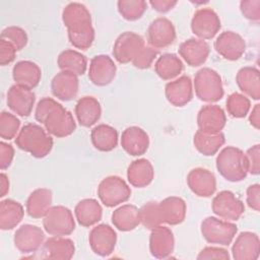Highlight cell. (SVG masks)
I'll use <instances>...</instances> for the list:
<instances>
[{
    "mask_svg": "<svg viewBox=\"0 0 260 260\" xmlns=\"http://www.w3.org/2000/svg\"><path fill=\"white\" fill-rule=\"evenodd\" d=\"M9 191V180L4 173L0 174V197H4Z\"/></svg>",
    "mask_w": 260,
    "mask_h": 260,
    "instance_id": "9f6ffc18",
    "label": "cell"
},
{
    "mask_svg": "<svg viewBox=\"0 0 260 260\" xmlns=\"http://www.w3.org/2000/svg\"><path fill=\"white\" fill-rule=\"evenodd\" d=\"M190 190L199 197H210L216 190V180L210 171L203 168L191 170L187 176Z\"/></svg>",
    "mask_w": 260,
    "mask_h": 260,
    "instance_id": "ffe728a7",
    "label": "cell"
},
{
    "mask_svg": "<svg viewBox=\"0 0 260 260\" xmlns=\"http://www.w3.org/2000/svg\"><path fill=\"white\" fill-rule=\"evenodd\" d=\"M112 222L121 232L134 230L139 223V209L132 204H124L114 210Z\"/></svg>",
    "mask_w": 260,
    "mask_h": 260,
    "instance_id": "d590c367",
    "label": "cell"
},
{
    "mask_svg": "<svg viewBox=\"0 0 260 260\" xmlns=\"http://www.w3.org/2000/svg\"><path fill=\"white\" fill-rule=\"evenodd\" d=\"M61 71L71 72L77 76L83 75L87 69V59L80 52L75 50L62 51L57 59Z\"/></svg>",
    "mask_w": 260,
    "mask_h": 260,
    "instance_id": "74e56055",
    "label": "cell"
},
{
    "mask_svg": "<svg viewBox=\"0 0 260 260\" xmlns=\"http://www.w3.org/2000/svg\"><path fill=\"white\" fill-rule=\"evenodd\" d=\"M218 173L230 182H240L248 175L245 153L235 146H226L217 154L215 160Z\"/></svg>",
    "mask_w": 260,
    "mask_h": 260,
    "instance_id": "7a4b0ae2",
    "label": "cell"
},
{
    "mask_svg": "<svg viewBox=\"0 0 260 260\" xmlns=\"http://www.w3.org/2000/svg\"><path fill=\"white\" fill-rule=\"evenodd\" d=\"M240 10L247 19L254 22L260 20V0L241 1Z\"/></svg>",
    "mask_w": 260,
    "mask_h": 260,
    "instance_id": "c3c4849f",
    "label": "cell"
},
{
    "mask_svg": "<svg viewBox=\"0 0 260 260\" xmlns=\"http://www.w3.org/2000/svg\"><path fill=\"white\" fill-rule=\"evenodd\" d=\"M154 178V170L151 162L146 158L133 160L127 169V179L130 185L136 188L148 186Z\"/></svg>",
    "mask_w": 260,
    "mask_h": 260,
    "instance_id": "f546056e",
    "label": "cell"
},
{
    "mask_svg": "<svg viewBox=\"0 0 260 260\" xmlns=\"http://www.w3.org/2000/svg\"><path fill=\"white\" fill-rule=\"evenodd\" d=\"M179 55L191 67H198L205 63L208 58L209 45L200 39H188L179 47Z\"/></svg>",
    "mask_w": 260,
    "mask_h": 260,
    "instance_id": "603a6c76",
    "label": "cell"
},
{
    "mask_svg": "<svg viewBox=\"0 0 260 260\" xmlns=\"http://www.w3.org/2000/svg\"><path fill=\"white\" fill-rule=\"evenodd\" d=\"M226 116L224 111L217 105L203 106L197 114L199 130L207 133H218L224 128Z\"/></svg>",
    "mask_w": 260,
    "mask_h": 260,
    "instance_id": "d6986e66",
    "label": "cell"
},
{
    "mask_svg": "<svg viewBox=\"0 0 260 260\" xmlns=\"http://www.w3.org/2000/svg\"><path fill=\"white\" fill-rule=\"evenodd\" d=\"M193 85L196 96L205 103H216L222 99L224 93L220 75L208 67L196 72Z\"/></svg>",
    "mask_w": 260,
    "mask_h": 260,
    "instance_id": "3957f363",
    "label": "cell"
},
{
    "mask_svg": "<svg viewBox=\"0 0 260 260\" xmlns=\"http://www.w3.org/2000/svg\"><path fill=\"white\" fill-rule=\"evenodd\" d=\"M88 242L91 250L96 255L106 257L114 252L117 243V234L109 224L101 223L91 229Z\"/></svg>",
    "mask_w": 260,
    "mask_h": 260,
    "instance_id": "7c38bea8",
    "label": "cell"
},
{
    "mask_svg": "<svg viewBox=\"0 0 260 260\" xmlns=\"http://www.w3.org/2000/svg\"><path fill=\"white\" fill-rule=\"evenodd\" d=\"M184 65L182 60L173 53L161 55L154 64V70L157 76L164 80H172L179 76L183 71Z\"/></svg>",
    "mask_w": 260,
    "mask_h": 260,
    "instance_id": "f35d334b",
    "label": "cell"
},
{
    "mask_svg": "<svg viewBox=\"0 0 260 260\" xmlns=\"http://www.w3.org/2000/svg\"><path fill=\"white\" fill-rule=\"evenodd\" d=\"M248 173L251 175H259L260 173V145L255 144L245 152Z\"/></svg>",
    "mask_w": 260,
    "mask_h": 260,
    "instance_id": "7dc6e473",
    "label": "cell"
},
{
    "mask_svg": "<svg viewBox=\"0 0 260 260\" xmlns=\"http://www.w3.org/2000/svg\"><path fill=\"white\" fill-rule=\"evenodd\" d=\"M68 39L70 44L76 49L87 50L94 41V29L91 27L80 34H68Z\"/></svg>",
    "mask_w": 260,
    "mask_h": 260,
    "instance_id": "bcb514c9",
    "label": "cell"
},
{
    "mask_svg": "<svg viewBox=\"0 0 260 260\" xmlns=\"http://www.w3.org/2000/svg\"><path fill=\"white\" fill-rule=\"evenodd\" d=\"M117 7L120 15L124 19L134 21L144 14L147 3L143 0H119Z\"/></svg>",
    "mask_w": 260,
    "mask_h": 260,
    "instance_id": "ab89813d",
    "label": "cell"
},
{
    "mask_svg": "<svg viewBox=\"0 0 260 260\" xmlns=\"http://www.w3.org/2000/svg\"><path fill=\"white\" fill-rule=\"evenodd\" d=\"M14 157V148L11 144H8L4 141L0 142V169H7Z\"/></svg>",
    "mask_w": 260,
    "mask_h": 260,
    "instance_id": "816d5d0a",
    "label": "cell"
},
{
    "mask_svg": "<svg viewBox=\"0 0 260 260\" xmlns=\"http://www.w3.org/2000/svg\"><path fill=\"white\" fill-rule=\"evenodd\" d=\"M176 40L173 22L166 17H157L151 21L147 29V41L150 47L161 49L172 45Z\"/></svg>",
    "mask_w": 260,
    "mask_h": 260,
    "instance_id": "5bb4252c",
    "label": "cell"
},
{
    "mask_svg": "<svg viewBox=\"0 0 260 260\" xmlns=\"http://www.w3.org/2000/svg\"><path fill=\"white\" fill-rule=\"evenodd\" d=\"M42 124L49 134L59 138L71 135L76 128L72 114L57 102L46 115Z\"/></svg>",
    "mask_w": 260,
    "mask_h": 260,
    "instance_id": "5b68a950",
    "label": "cell"
},
{
    "mask_svg": "<svg viewBox=\"0 0 260 260\" xmlns=\"http://www.w3.org/2000/svg\"><path fill=\"white\" fill-rule=\"evenodd\" d=\"M6 102L13 113L20 117H27L35 106L36 94L29 88L14 84L7 91Z\"/></svg>",
    "mask_w": 260,
    "mask_h": 260,
    "instance_id": "2e32d148",
    "label": "cell"
},
{
    "mask_svg": "<svg viewBox=\"0 0 260 260\" xmlns=\"http://www.w3.org/2000/svg\"><path fill=\"white\" fill-rule=\"evenodd\" d=\"M20 121L16 116L8 112H2L0 115V136L2 139L10 140L14 138L19 130Z\"/></svg>",
    "mask_w": 260,
    "mask_h": 260,
    "instance_id": "7bdbcfd3",
    "label": "cell"
},
{
    "mask_svg": "<svg viewBox=\"0 0 260 260\" xmlns=\"http://www.w3.org/2000/svg\"><path fill=\"white\" fill-rule=\"evenodd\" d=\"M44 231L34 224H23L16 230L13 237L14 246L21 253H34L44 244Z\"/></svg>",
    "mask_w": 260,
    "mask_h": 260,
    "instance_id": "4fadbf2b",
    "label": "cell"
},
{
    "mask_svg": "<svg viewBox=\"0 0 260 260\" xmlns=\"http://www.w3.org/2000/svg\"><path fill=\"white\" fill-rule=\"evenodd\" d=\"M214 49L222 58L229 61H236L245 53L246 42L239 34L226 30L216 38Z\"/></svg>",
    "mask_w": 260,
    "mask_h": 260,
    "instance_id": "9a60e30c",
    "label": "cell"
},
{
    "mask_svg": "<svg viewBox=\"0 0 260 260\" xmlns=\"http://www.w3.org/2000/svg\"><path fill=\"white\" fill-rule=\"evenodd\" d=\"M16 49L12 44L6 40H0V64L2 66L8 65L15 59Z\"/></svg>",
    "mask_w": 260,
    "mask_h": 260,
    "instance_id": "f907efd6",
    "label": "cell"
},
{
    "mask_svg": "<svg viewBox=\"0 0 260 260\" xmlns=\"http://www.w3.org/2000/svg\"><path fill=\"white\" fill-rule=\"evenodd\" d=\"M198 260H206V259H222L229 260L230 254L229 252L219 247H205L203 248L199 254L197 255Z\"/></svg>",
    "mask_w": 260,
    "mask_h": 260,
    "instance_id": "681fc988",
    "label": "cell"
},
{
    "mask_svg": "<svg viewBox=\"0 0 260 260\" xmlns=\"http://www.w3.org/2000/svg\"><path fill=\"white\" fill-rule=\"evenodd\" d=\"M177 1H173V0H151L149 1V4L151 5V7L159 12V13H166L170 10H172L176 5H177Z\"/></svg>",
    "mask_w": 260,
    "mask_h": 260,
    "instance_id": "db71d44e",
    "label": "cell"
},
{
    "mask_svg": "<svg viewBox=\"0 0 260 260\" xmlns=\"http://www.w3.org/2000/svg\"><path fill=\"white\" fill-rule=\"evenodd\" d=\"M165 94L168 102L175 107L186 106L193 98L192 80L187 75L170 81L166 84Z\"/></svg>",
    "mask_w": 260,
    "mask_h": 260,
    "instance_id": "44dd1931",
    "label": "cell"
},
{
    "mask_svg": "<svg viewBox=\"0 0 260 260\" xmlns=\"http://www.w3.org/2000/svg\"><path fill=\"white\" fill-rule=\"evenodd\" d=\"M211 208L215 215L229 221L238 220L245 211L244 203L229 190L220 191L214 196Z\"/></svg>",
    "mask_w": 260,
    "mask_h": 260,
    "instance_id": "ba28073f",
    "label": "cell"
},
{
    "mask_svg": "<svg viewBox=\"0 0 260 260\" xmlns=\"http://www.w3.org/2000/svg\"><path fill=\"white\" fill-rule=\"evenodd\" d=\"M158 52L156 49L150 46H144L131 63L138 69H147L151 66Z\"/></svg>",
    "mask_w": 260,
    "mask_h": 260,
    "instance_id": "f6af8a7d",
    "label": "cell"
},
{
    "mask_svg": "<svg viewBox=\"0 0 260 260\" xmlns=\"http://www.w3.org/2000/svg\"><path fill=\"white\" fill-rule=\"evenodd\" d=\"M22 205L13 200L5 199L0 202V229L8 231L14 229L23 218Z\"/></svg>",
    "mask_w": 260,
    "mask_h": 260,
    "instance_id": "e575fe53",
    "label": "cell"
},
{
    "mask_svg": "<svg viewBox=\"0 0 260 260\" xmlns=\"http://www.w3.org/2000/svg\"><path fill=\"white\" fill-rule=\"evenodd\" d=\"M90 139L98 150L111 151L118 144V132L110 125L100 124L91 130Z\"/></svg>",
    "mask_w": 260,
    "mask_h": 260,
    "instance_id": "8d00e7d4",
    "label": "cell"
},
{
    "mask_svg": "<svg viewBox=\"0 0 260 260\" xmlns=\"http://www.w3.org/2000/svg\"><path fill=\"white\" fill-rule=\"evenodd\" d=\"M1 39L12 44L16 51L22 50L26 46L28 40L26 31L23 28L15 25L5 27L1 32Z\"/></svg>",
    "mask_w": 260,
    "mask_h": 260,
    "instance_id": "ee69618b",
    "label": "cell"
},
{
    "mask_svg": "<svg viewBox=\"0 0 260 260\" xmlns=\"http://www.w3.org/2000/svg\"><path fill=\"white\" fill-rule=\"evenodd\" d=\"M15 143L19 149L37 158L47 156L53 148L52 136L46 129L35 123H28L19 130Z\"/></svg>",
    "mask_w": 260,
    "mask_h": 260,
    "instance_id": "6da1fadb",
    "label": "cell"
},
{
    "mask_svg": "<svg viewBox=\"0 0 260 260\" xmlns=\"http://www.w3.org/2000/svg\"><path fill=\"white\" fill-rule=\"evenodd\" d=\"M53 200L52 191L47 188H39L34 190L25 204L27 214L32 218H43L51 208Z\"/></svg>",
    "mask_w": 260,
    "mask_h": 260,
    "instance_id": "4dcf8cb0",
    "label": "cell"
},
{
    "mask_svg": "<svg viewBox=\"0 0 260 260\" xmlns=\"http://www.w3.org/2000/svg\"><path fill=\"white\" fill-rule=\"evenodd\" d=\"M249 122L255 129L258 130L260 128V105L259 104H256L252 109V112L249 116Z\"/></svg>",
    "mask_w": 260,
    "mask_h": 260,
    "instance_id": "11a10c76",
    "label": "cell"
},
{
    "mask_svg": "<svg viewBox=\"0 0 260 260\" xmlns=\"http://www.w3.org/2000/svg\"><path fill=\"white\" fill-rule=\"evenodd\" d=\"M43 226L51 236L64 237L73 233L75 221L71 210L62 205L51 206L43 217Z\"/></svg>",
    "mask_w": 260,
    "mask_h": 260,
    "instance_id": "8992f818",
    "label": "cell"
},
{
    "mask_svg": "<svg viewBox=\"0 0 260 260\" xmlns=\"http://www.w3.org/2000/svg\"><path fill=\"white\" fill-rule=\"evenodd\" d=\"M260 253V240L257 234L242 232L232 247L233 258L236 260H256Z\"/></svg>",
    "mask_w": 260,
    "mask_h": 260,
    "instance_id": "7402d4cb",
    "label": "cell"
},
{
    "mask_svg": "<svg viewBox=\"0 0 260 260\" xmlns=\"http://www.w3.org/2000/svg\"><path fill=\"white\" fill-rule=\"evenodd\" d=\"M175 248V238L173 232L165 226L158 225L151 230L149 237L150 254L157 259H165L172 255Z\"/></svg>",
    "mask_w": 260,
    "mask_h": 260,
    "instance_id": "ac0fdd59",
    "label": "cell"
},
{
    "mask_svg": "<svg viewBox=\"0 0 260 260\" xmlns=\"http://www.w3.org/2000/svg\"><path fill=\"white\" fill-rule=\"evenodd\" d=\"M75 115L78 123L83 127H91L101 118L102 108L100 102L90 95L78 100L75 106Z\"/></svg>",
    "mask_w": 260,
    "mask_h": 260,
    "instance_id": "f1b7e54d",
    "label": "cell"
},
{
    "mask_svg": "<svg viewBox=\"0 0 260 260\" xmlns=\"http://www.w3.org/2000/svg\"><path fill=\"white\" fill-rule=\"evenodd\" d=\"M200 230L208 243L229 246L236 237L238 226L229 220L208 216L202 220Z\"/></svg>",
    "mask_w": 260,
    "mask_h": 260,
    "instance_id": "277c9868",
    "label": "cell"
},
{
    "mask_svg": "<svg viewBox=\"0 0 260 260\" xmlns=\"http://www.w3.org/2000/svg\"><path fill=\"white\" fill-rule=\"evenodd\" d=\"M42 71L35 62L23 60L17 62L12 68V78L15 84L26 88H35L41 81Z\"/></svg>",
    "mask_w": 260,
    "mask_h": 260,
    "instance_id": "83f0119b",
    "label": "cell"
},
{
    "mask_svg": "<svg viewBox=\"0 0 260 260\" xmlns=\"http://www.w3.org/2000/svg\"><path fill=\"white\" fill-rule=\"evenodd\" d=\"M117 67L108 55H96L89 63L88 78L96 86L110 84L116 76Z\"/></svg>",
    "mask_w": 260,
    "mask_h": 260,
    "instance_id": "e0dca14e",
    "label": "cell"
},
{
    "mask_svg": "<svg viewBox=\"0 0 260 260\" xmlns=\"http://www.w3.org/2000/svg\"><path fill=\"white\" fill-rule=\"evenodd\" d=\"M162 223L177 225L184 221L186 217V202L177 196L167 197L158 202Z\"/></svg>",
    "mask_w": 260,
    "mask_h": 260,
    "instance_id": "4316f807",
    "label": "cell"
},
{
    "mask_svg": "<svg viewBox=\"0 0 260 260\" xmlns=\"http://www.w3.org/2000/svg\"><path fill=\"white\" fill-rule=\"evenodd\" d=\"M78 77L71 72L60 71L51 81V90L53 95L63 102L73 100L78 93Z\"/></svg>",
    "mask_w": 260,
    "mask_h": 260,
    "instance_id": "d4e9b609",
    "label": "cell"
},
{
    "mask_svg": "<svg viewBox=\"0 0 260 260\" xmlns=\"http://www.w3.org/2000/svg\"><path fill=\"white\" fill-rule=\"evenodd\" d=\"M224 142L225 137L222 132L207 133L201 130H197L193 138L195 148L205 156L215 154L224 144Z\"/></svg>",
    "mask_w": 260,
    "mask_h": 260,
    "instance_id": "836d02e7",
    "label": "cell"
},
{
    "mask_svg": "<svg viewBox=\"0 0 260 260\" xmlns=\"http://www.w3.org/2000/svg\"><path fill=\"white\" fill-rule=\"evenodd\" d=\"M75 246L72 240L53 236L42 246V257L46 259L69 260L73 257Z\"/></svg>",
    "mask_w": 260,
    "mask_h": 260,
    "instance_id": "484cf974",
    "label": "cell"
},
{
    "mask_svg": "<svg viewBox=\"0 0 260 260\" xmlns=\"http://www.w3.org/2000/svg\"><path fill=\"white\" fill-rule=\"evenodd\" d=\"M98 196L105 206L114 207L126 202L131 197V189L122 178L109 176L100 183Z\"/></svg>",
    "mask_w": 260,
    "mask_h": 260,
    "instance_id": "52a82bcc",
    "label": "cell"
},
{
    "mask_svg": "<svg viewBox=\"0 0 260 260\" xmlns=\"http://www.w3.org/2000/svg\"><path fill=\"white\" fill-rule=\"evenodd\" d=\"M121 145L132 156L144 154L149 146L148 134L140 127L130 126L122 132Z\"/></svg>",
    "mask_w": 260,
    "mask_h": 260,
    "instance_id": "cb8c5ba5",
    "label": "cell"
},
{
    "mask_svg": "<svg viewBox=\"0 0 260 260\" xmlns=\"http://www.w3.org/2000/svg\"><path fill=\"white\" fill-rule=\"evenodd\" d=\"M62 21L67 27L68 34H80L92 27L90 12L78 2H71L64 7Z\"/></svg>",
    "mask_w": 260,
    "mask_h": 260,
    "instance_id": "8fae6325",
    "label": "cell"
},
{
    "mask_svg": "<svg viewBox=\"0 0 260 260\" xmlns=\"http://www.w3.org/2000/svg\"><path fill=\"white\" fill-rule=\"evenodd\" d=\"M238 87L246 95L255 101L260 99V75L259 70L252 66L241 68L236 76Z\"/></svg>",
    "mask_w": 260,
    "mask_h": 260,
    "instance_id": "1f68e13d",
    "label": "cell"
},
{
    "mask_svg": "<svg viewBox=\"0 0 260 260\" xmlns=\"http://www.w3.org/2000/svg\"><path fill=\"white\" fill-rule=\"evenodd\" d=\"M220 27L219 16L211 8L198 9L191 19L192 32L203 41L212 39Z\"/></svg>",
    "mask_w": 260,
    "mask_h": 260,
    "instance_id": "9c48e42d",
    "label": "cell"
},
{
    "mask_svg": "<svg viewBox=\"0 0 260 260\" xmlns=\"http://www.w3.org/2000/svg\"><path fill=\"white\" fill-rule=\"evenodd\" d=\"M74 214L80 225L91 226L102 219L103 208L98 200L93 198H86L76 204Z\"/></svg>",
    "mask_w": 260,
    "mask_h": 260,
    "instance_id": "d6a6232c",
    "label": "cell"
},
{
    "mask_svg": "<svg viewBox=\"0 0 260 260\" xmlns=\"http://www.w3.org/2000/svg\"><path fill=\"white\" fill-rule=\"evenodd\" d=\"M140 223L147 230H153L154 228L161 225L162 220L160 217L158 202L149 201L139 208Z\"/></svg>",
    "mask_w": 260,
    "mask_h": 260,
    "instance_id": "60d3db41",
    "label": "cell"
},
{
    "mask_svg": "<svg viewBox=\"0 0 260 260\" xmlns=\"http://www.w3.org/2000/svg\"><path fill=\"white\" fill-rule=\"evenodd\" d=\"M144 46V40L141 36L133 31H125L115 41L113 55L119 63L127 64L134 60Z\"/></svg>",
    "mask_w": 260,
    "mask_h": 260,
    "instance_id": "30bf717a",
    "label": "cell"
},
{
    "mask_svg": "<svg viewBox=\"0 0 260 260\" xmlns=\"http://www.w3.org/2000/svg\"><path fill=\"white\" fill-rule=\"evenodd\" d=\"M247 204L255 211L260 209V185L253 184L247 189Z\"/></svg>",
    "mask_w": 260,
    "mask_h": 260,
    "instance_id": "f5cc1de1",
    "label": "cell"
},
{
    "mask_svg": "<svg viewBox=\"0 0 260 260\" xmlns=\"http://www.w3.org/2000/svg\"><path fill=\"white\" fill-rule=\"evenodd\" d=\"M225 107L230 116L240 119L246 117L249 113L251 102L246 95L239 92H234L228 96Z\"/></svg>",
    "mask_w": 260,
    "mask_h": 260,
    "instance_id": "b9f144b4",
    "label": "cell"
}]
</instances>
